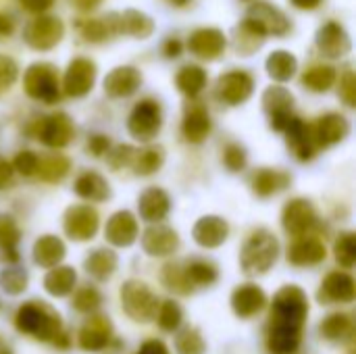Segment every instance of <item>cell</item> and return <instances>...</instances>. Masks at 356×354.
<instances>
[{
  "label": "cell",
  "instance_id": "1",
  "mask_svg": "<svg viewBox=\"0 0 356 354\" xmlns=\"http://www.w3.org/2000/svg\"><path fill=\"white\" fill-rule=\"evenodd\" d=\"M15 328L40 342H54L63 334L60 315L42 300L21 305L15 315Z\"/></svg>",
  "mask_w": 356,
  "mask_h": 354
},
{
  "label": "cell",
  "instance_id": "2",
  "mask_svg": "<svg viewBox=\"0 0 356 354\" xmlns=\"http://www.w3.org/2000/svg\"><path fill=\"white\" fill-rule=\"evenodd\" d=\"M280 259V240L273 232L261 227L248 236L240 250V267L248 277L265 275Z\"/></svg>",
  "mask_w": 356,
  "mask_h": 354
},
{
  "label": "cell",
  "instance_id": "3",
  "mask_svg": "<svg viewBox=\"0 0 356 354\" xmlns=\"http://www.w3.org/2000/svg\"><path fill=\"white\" fill-rule=\"evenodd\" d=\"M307 317H309V298L302 288L288 284L282 290H277L271 303L269 323L305 332Z\"/></svg>",
  "mask_w": 356,
  "mask_h": 354
},
{
  "label": "cell",
  "instance_id": "4",
  "mask_svg": "<svg viewBox=\"0 0 356 354\" xmlns=\"http://www.w3.org/2000/svg\"><path fill=\"white\" fill-rule=\"evenodd\" d=\"M159 305H161V300L144 282L127 280L121 286V307L129 319H134L138 323H148L154 319Z\"/></svg>",
  "mask_w": 356,
  "mask_h": 354
},
{
  "label": "cell",
  "instance_id": "5",
  "mask_svg": "<svg viewBox=\"0 0 356 354\" xmlns=\"http://www.w3.org/2000/svg\"><path fill=\"white\" fill-rule=\"evenodd\" d=\"M23 86L29 98L40 100L44 104H54L60 98L58 73L52 65L35 63L23 75Z\"/></svg>",
  "mask_w": 356,
  "mask_h": 354
},
{
  "label": "cell",
  "instance_id": "6",
  "mask_svg": "<svg viewBox=\"0 0 356 354\" xmlns=\"http://www.w3.org/2000/svg\"><path fill=\"white\" fill-rule=\"evenodd\" d=\"M163 127V111L154 100L138 102L127 119V131L138 142H152Z\"/></svg>",
  "mask_w": 356,
  "mask_h": 354
},
{
  "label": "cell",
  "instance_id": "7",
  "mask_svg": "<svg viewBox=\"0 0 356 354\" xmlns=\"http://www.w3.org/2000/svg\"><path fill=\"white\" fill-rule=\"evenodd\" d=\"M100 217L90 204H73L63 215V230L73 242H88L98 234Z\"/></svg>",
  "mask_w": 356,
  "mask_h": 354
},
{
  "label": "cell",
  "instance_id": "8",
  "mask_svg": "<svg viewBox=\"0 0 356 354\" xmlns=\"http://www.w3.org/2000/svg\"><path fill=\"white\" fill-rule=\"evenodd\" d=\"M317 211L311 200L307 198H294L290 200L282 211V225L288 236L292 238H305L309 236L317 225Z\"/></svg>",
  "mask_w": 356,
  "mask_h": 354
},
{
  "label": "cell",
  "instance_id": "9",
  "mask_svg": "<svg viewBox=\"0 0 356 354\" xmlns=\"http://www.w3.org/2000/svg\"><path fill=\"white\" fill-rule=\"evenodd\" d=\"M113 336H115V330H113L111 319L106 315L94 313V315H88V319L79 328L77 344L86 353H102L113 344Z\"/></svg>",
  "mask_w": 356,
  "mask_h": 354
},
{
  "label": "cell",
  "instance_id": "10",
  "mask_svg": "<svg viewBox=\"0 0 356 354\" xmlns=\"http://www.w3.org/2000/svg\"><path fill=\"white\" fill-rule=\"evenodd\" d=\"M263 108L269 117V125L275 131H282L288 127V123L292 121V108H294V96L290 90H286L284 86H271L265 90L263 94Z\"/></svg>",
  "mask_w": 356,
  "mask_h": 354
},
{
  "label": "cell",
  "instance_id": "11",
  "mask_svg": "<svg viewBox=\"0 0 356 354\" xmlns=\"http://www.w3.org/2000/svg\"><path fill=\"white\" fill-rule=\"evenodd\" d=\"M63 33H65V27L58 17L42 15L25 27L23 38L33 50H50L63 40Z\"/></svg>",
  "mask_w": 356,
  "mask_h": 354
},
{
  "label": "cell",
  "instance_id": "12",
  "mask_svg": "<svg viewBox=\"0 0 356 354\" xmlns=\"http://www.w3.org/2000/svg\"><path fill=\"white\" fill-rule=\"evenodd\" d=\"M38 140L48 148H65L75 138V125L67 113H52L44 117L35 131Z\"/></svg>",
  "mask_w": 356,
  "mask_h": 354
},
{
  "label": "cell",
  "instance_id": "13",
  "mask_svg": "<svg viewBox=\"0 0 356 354\" xmlns=\"http://www.w3.org/2000/svg\"><path fill=\"white\" fill-rule=\"evenodd\" d=\"M142 248L148 257L152 259H165L171 257L179 250V236L173 227L163 225V223H152L144 230L142 238Z\"/></svg>",
  "mask_w": 356,
  "mask_h": 354
},
{
  "label": "cell",
  "instance_id": "14",
  "mask_svg": "<svg viewBox=\"0 0 356 354\" xmlns=\"http://www.w3.org/2000/svg\"><path fill=\"white\" fill-rule=\"evenodd\" d=\"M356 296L355 277L346 271H332L325 275L317 290L321 305H350Z\"/></svg>",
  "mask_w": 356,
  "mask_h": 354
},
{
  "label": "cell",
  "instance_id": "15",
  "mask_svg": "<svg viewBox=\"0 0 356 354\" xmlns=\"http://www.w3.org/2000/svg\"><path fill=\"white\" fill-rule=\"evenodd\" d=\"M96 81V65L90 58H75L65 71L63 77V90L71 98H83Z\"/></svg>",
  "mask_w": 356,
  "mask_h": 354
},
{
  "label": "cell",
  "instance_id": "16",
  "mask_svg": "<svg viewBox=\"0 0 356 354\" xmlns=\"http://www.w3.org/2000/svg\"><path fill=\"white\" fill-rule=\"evenodd\" d=\"M254 92V79L246 71H229L217 81V96L229 106L244 104Z\"/></svg>",
  "mask_w": 356,
  "mask_h": 354
},
{
  "label": "cell",
  "instance_id": "17",
  "mask_svg": "<svg viewBox=\"0 0 356 354\" xmlns=\"http://www.w3.org/2000/svg\"><path fill=\"white\" fill-rule=\"evenodd\" d=\"M311 129H313L317 150H321V148L325 150V148H332L348 138L350 121L340 113H327V115L319 117L317 123L311 125Z\"/></svg>",
  "mask_w": 356,
  "mask_h": 354
},
{
  "label": "cell",
  "instance_id": "18",
  "mask_svg": "<svg viewBox=\"0 0 356 354\" xmlns=\"http://www.w3.org/2000/svg\"><path fill=\"white\" fill-rule=\"evenodd\" d=\"M140 236L138 219L131 211H117L106 219L104 225V238L111 246L117 248H129Z\"/></svg>",
  "mask_w": 356,
  "mask_h": 354
},
{
  "label": "cell",
  "instance_id": "19",
  "mask_svg": "<svg viewBox=\"0 0 356 354\" xmlns=\"http://www.w3.org/2000/svg\"><path fill=\"white\" fill-rule=\"evenodd\" d=\"M286 134V144L290 148V152L307 163L311 159H315L317 154V144H315V138H313V129L309 123H305L300 117H292V121L288 123V127L284 129Z\"/></svg>",
  "mask_w": 356,
  "mask_h": 354
},
{
  "label": "cell",
  "instance_id": "20",
  "mask_svg": "<svg viewBox=\"0 0 356 354\" xmlns=\"http://www.w3.org/2000/svg\"><path fill=\"white\" fill-rule=\"evenodd\" d=\"M232 311L240 319H252L267 307V294L257 284H242L232 292Z\"/></svg>",
  "mask_w": 356,
  "mask_h": 354
},
{
  "label": "cell",
  "instance_id": "21",
  "mask_svg": "<svg viewBox=\"0 0 356 354\" xmlns=\"http://www.w3.org/2000/svg\"><path fill=\"white\" fill-rule=\"evenodd\" d=\"M192 238L202 248H219L229 238V223L219 215H204L194 223Z\"/></svg>",
  "mask_w": 356,
  "mask_h": 354
},
{
  "label": "cell",
  "instance_id": "22",
  "mask_svg": "<svg viewBox=\"0 0 356 354\" xmlns=\"http://www.w3.org/2000/svg\"><path fill=\"white\" fill-rule=\"evenodd\" d=\"M248 21H252L263 35H284L290 29V19L273 4L267 2H257L248 10Z\"/></svg>",
  "mask_w": 356,
  "mask_h": 354
},
{
  "label": "cell",
  "instance_id": "23",
  "mask_svg": "<svg viewBox=\"0 0 356 354\" xmlns=\"http://www.w3.org/2000/svg\"><path fill=\"white\" fill-rule=\"evenodd\" d=\"M171 211V196L163 188H146L138 198V213L140 219L146 223H161Z\"/></svg>",
  "mask_w": 356,
  "mask_h": 354
},
{
  "label": "cell",
  "instance_id": "24",
  "mask_svg": "<svg viewBox=\"0 0 356 354\" xmlns=\"http://www.w3.org/2000/svg\"><path fill=\"white\" fill-rule=\"evenodd\" d=\"M292 184V175L288 171H282V169H269V167H263L259 171L252 173L250 177V190L254 196L259 198H271V196H277L280 192L288 190Z\"/></svg>",
  "mask_w": 356,
  "mask_h": 354
},
{
  "label": "cell",
  "instance_id": "25",
  "mask_svg": "<svg viewBox=\"0 0 356 354\" xmlns=\"http://www.w3.org/2000/svg\"><path fill=\"white\" fill-rule=\"evenodd\" d=\"M327 257L325 244L319 238H296V242L288 248V263L294 267H315L323 263Z\"/></svg>",
  "mask_w": 356,
  "mask_h": 354
},
{
  "label": "cell",
  "instance_id": "26",
  "mask_svg": "<svg viewBox=\"0 0 356 354\" xmlns=\"http://www.w3.org/2000/svg\"><path fill=\"white\" fill-rule=\"evenodd\" d=\"M142 86V73L136 67H117L104 77V92L111 98H127Z\"/></svg>",
  "mask_w": 356,
  "mask_h": 354
},
{
  "label": "cell",
  "instance_id": "27",
  "mask_svg": "<svg viewBox=\"0 0 356 354\" xmlns=\"http://www.w3.org/2000/svg\"><path fill=\"white\" fill-rule=\"evenodd\" d=\"M225 35L223 31L219 29H213V27H204V29H198L190 35L188 40V46L190 50L200 56V58H207V61H213L217 56L223 54L225 50Z\"/></svg>",
  "mask_w": 356,
  "mask_h": 354
},
{
  "label": "cell",
  "instance_id": "28",
  "mask_svg": "<svg viewBox=\"0 0 356 354\" xmlns=\"http://www.w3.org/2000/svg\"><path fill=\"white\" fill-rule=\"evenodd\" d=\"M267 351L269 354H298L302 346V332L267 323Z\"/></svg>",
  "mask_w": 356,
  "mask_h": 354
},
{
  "label": "cell",
  "instance_id": "29",
  "mask_svg": "<svg viewBox=\"0 0 356 354\" xmlns=\"http://www.w3.org/2000/svg\"><path fill=\"white\" fill-rule=\"evenodd\" d=\"M317 48L330 58H340L350 50V35L340 23H327L317 33Z\"/></svg>",
  "mask_w": 356,
  "mask_h": 354
},
{
  "label": "cell",
  "instance_id": "30",
  "mask_svg": "<svg viewBox=\"0 0 356 354\" xmlns=\"http://www.w3.org/2000/svg\"><path fill=\"white\" fill-rule=\"evenodd\" d=\"M184 263V275H186V282L192 290V294L196 290H202V288H211L217 284L219 280V271H217V265L207 261V259H200V257H194V259H186L181 261Z\"/></svg>",
  "mask_w": 356,
  "mask_h": 354
},
{
  "label": "cell",
  "instance_id": "31",
  "mask_svg": "<svg viewBox=\"0 0 356 354\" xmlns=\"http://www.w3.org/2000/svg\"><path fill=\"white\" fill-rule=\"evenodd\" d=\"M211 129H213V121L204 106L194 104L192 108L186 111L181 121V134L190 144H202L211 136Z\"/></svg>",
  "mask_w": 356,
  "mask_h": 354
},
{
  "label": "cell",
  "instance_id": "32",
  "mask_svg": "<svg viewBox=\"0 0 356 354\" xmlns=\"http://www.w3.org/2000/svg\"><path fill=\"white\" fill-rule=\"evenodd\" d=\"M67 257V246L58 236H42L33 244V263L42 269H54Z\"/></svg>",
  "mask_w": 356,
  "mask_h": 354
},
{
  "label": "cell",
  "instance_id": "33",
  "mask_svg": "<svg viewBox=\"0 0 356 354\" xmlns=\"http://www.w3.org/2000/svg\"><path fill=\"white\" fill-rule=\"evenodd\" d=\"M73 192L81 200H86V202H104L113 194L108 182L100 173H96V171H83V173H79L77 179H75V184H73Z\"/></svg>",
  "mask_w": 356,
  "mask_h": 354
},
{
  "label": "cell",
  "instance_id": "34",
  "mask_svg": "<svg viewBox=\"0 0 356 354\" xmlns=\"http://www.w3.org/2000/svg\"><path fill=\"white\" fill-rule=\"evenodd\" d=\"M119 267V257L117 252H113L111 248H96L92 250L86 261H83V269L86 273L96 280V282H106L115 275Z\"/></svg>",
  "mask_w": 356,
  "mask_h": 354
},
{
  "label": "cell",
  "instance_id": "35",
  "mask_svg": "<svg viewBox=\"0 0 356 354\" xmlns=\"http://www.w3.org/2000/svg\"><path fill=\"white\" fill-rule=\"evenodd\" d=\"M77 286V273L69 265H58L44 275V290L54 298H65L73 294Z\"/></svg>",
  "mask_w": 356,
  "mask_h": 354
},
{
  "label": "cell",
  "instance_id": "36",
  "mask_svg": "<svg viewBox=\"0 0 356 354\" xmlns=\"http://www.w3.org/2000/svg\"><path fill=\"white\" fill-rule=\"evenodd\" d=\"M19 242H21V230H19L17 221L13 219V215L0 213V252L4 257V261L10 265L19 263V259H21Z\"/></svg>",
  "mask_w": 356,
  "mask_h": 354
},
{
  "label": "cell",
  "instance_id": "37",
  "mask_svg": "<svg viewBox=\"0 0 356 354\" xmlns=\"http://www.w3.org/2000/svg\"><path fill=\"white\" fill-rule=\"evenodd\" d=\"M353 332H355V323H353L350 315H346V313H332L319 325L321 338L327 342H334V344H342V342L350 340Z\"/></svg>",
  "mask_w": 356,
  "mask_h": 354
},
{
  "label": "cell",
  "instance_id": "38",
  "mask_svg": "<svg viewBox=\"0 0 356 354\" xmlns=\"http://www.w3.org/2000/svg\"><path fill=\"white\" fill-rule=\"evenodd\" d=\"M115 25L117 33H127L134 38H148L154 29L152 19L140 10H125L123 15H115Z\"/></svg>",
  "mask_w": 356,
  "mask_h": 354
},
{
  "label": "cell",
  "instance_id": "39",
  "mask_svg": "<svg viewBox=\"0 0 356 354\" xmlns=\"http://www.w3.org/2000/svg\"><path fill=\"white\" fill-rule=\"evenodd\" d=\"M165 165V150L161 146H146L142 150H136V156H134V173L140 175V177H148V175H154L156 171H161Z\"/></svg>",
  "mask_w": 356,
  "mask_h": 354
},
{
  "label": "cell",
  "instance_id": "40",
  "mask_svg": "<svg viewBox=\"0 0 356 354\" xmlns=\"http://www.w3.org/2000/svg\"><path fill=\"white\" fill-rule=\"evenodd\" d=\"M296 69H298L296 56L288 50H275L267 58V73L280 83L290 81L294 77Z\"/></svg>",
  "mask_w": 356,
  "mask_h": 354
},
{
  "label": "cell",
  "instance_id": "41",
  "mask_svg": "<svg viewBox=\"0 0 356 354\" xmlns=\"http://www.w3.org/2000/svg\"><path fill=\"white\" fill-rule=\"evenodd\" d=\"M69 169H71V161L67 156H63V154H50L46 159H40L35 175H40L42 182L56 184V182H60V179L67 177Z\"/></svg>",
  "mask_w": 356,
  "mask_h": 354
},
{
  "label": "cell",
  "instance_id": "42",
  "mask_svg": "<svg viewBox=\"0 0 356 354\" xmlns=\"http://www.w3.org/2000/svg\"><path fill=\"white\" fill-rule=\"evenodd\" d=\"M175 83L186 96H198L207 86V73L198 65H186V67L179 69V73L175 77Z\"/></svg>",
  "mask_w": 356,
  "mask_h": 354
},
{
  "label": "cell",
  "instance_id": "43",
  "mask_svg": "<svg viewBox=\"0 0 356 354\" xmlns=\"http://www.w3.org/2000/svg\"><path fill=\"white\" fill-rule=\"evenodd\" d=\"M175 353L177 354H204L207 342L202 338V332L194 325L179 328L175 332Z\"/></svg>",
  "mask_w": 356,
  "mask_h": 354
},
{
  "label": "cell",
  "instance_id": "44",
  "mask_svg": "<svg viewBox=\"0 0 356 354\" xmlns=\"http://www.w3.org/2000/svg\"><path fill=\"white\" fill-rule=\"evenodd\" d=\"M27 284H29V275H27V269L21 267L19 263L15 265H8L0 271V288L2 292H6L8 296H19L27 290Z\"/></svg>",
  "mask_w": 356,
  "mask_h": 354
},
{
  "label": "cell",
  "instance_id": "45",
  "mask_svg": "<svg viewBox=\"0 0 356 354\" xmlns=\"http://www.w3.org/2000/svg\"><path fill=\"white\" fill-rule=\"evenodd\" d=\"M161 282L163 286L169 290V292H175L179 296H188L192 294L188 282H186V275H184V263L181 261H171L163 267V273H161Z\"/></svg>",
  "mask_w": 356,
  "mask_h": 354
},
{
  "label": "cell",
  "instance_id": "46",
  "mask_svg": "<svg viewBox=\"0 0 356 354\" xmlns=\"http://www.w3.org/2000/svg\"><path fill=\"white\" fill-rule=\"evenodd\" d=\"M336 83V69L330 65H317L311 67L302 75V86L313 92H327Z\"/></svg>",
  "mask_w": 356,
  "mask_h": 354
},
{
  "label": "cell",
  "instance_id": "47",
  "mask_svg": "<svg viewBox=\"0 0 356 354\" xmlns=\"http://www.w3.org/2000/svg\"><path fill=\"white\" fill-rule=\"evenodd\" d=\"M100 305H102V294H100L98 288H94V286H83V288H75V290H73L71 307H73L77 313L94 315V313H98Z\"/></svg>",
  "mask_w": 356,
  "mask_h": 354
},
{
  "label": "cell",
  "instance_id": "48",
  "mask_svg": "<svg viewBox=\"0 0 356 354\" xmlns=\"http://www.w3.org/2000/svg\"><path fill=\"white\" fill-rule=\"evenodd\" d=\"M154 319H156V325H159L163 332L173 334V332H177V330L181 328V323H184V311H181V307H179L175 300H163V303L159 305V309H156Z\"/></svg>",
  "mask_w": 356,
  "mask_h": 354
},
{
  "label": "cell",
  "instance_id": "49",
  "mask_svg": "<svg viewBox=\"0 0 356 354\" xmlns=\"http://www.w3.org/2000/svg\"><path fill=\"white\" fill-rule=\"evenodd\" d=\"M263 31L248 19H244V23L238 27L236 31V42H238V50L242 54H250L254 50L261 48V42H263Z\"/></svg>",
  "mask_w": 356,
  "mask_h": 354
},
{
  "label": "cell",
  "instance_id": "50",
  "mask_svg": "<svg viewBox=\"0 0 356 354\" xmlns=\"http://www.w3.org/2000/svg\"><path fill=\"white\" fill-rule=\"evenodd\" d=\"M334 257L344 269H353L356 263V238L353 232H344L338 236L334 244Z\"/></svg>",
  "mask_w": 356,
  "mask_h": 354
},
{
  "label": "cell",
  "instance_id": "51",
  "mask_svg": "<svg viewBox=\"0 0 356 354\" xmlns=\"http://www.w3.org/2000/svg\"><path fill=\"white\" fill-rule=\"evenodd\" d=\"M223 165L229 173H240L248 165V152L242 144L232 142L223 148Z\"/></svg>",
  "mask_w": 356,
  "mask_h": 354
},
{
  "label": "cell",
  "instance_id": "52",
  "mask_svg": "<svg viewBox=\"0 0 356 354\" xmlns=\"http://www.w3.org/2000/svg\"><path fill=\"white\" fill-rule=\"evenodd\" d=\"M134 156H136V148H134V146H129V144H117L115 148H111V150L106 152V163H108L115 171H119V169H123V167H131Z\"/></svg>",
  "mask_w": 356,
  "mask_h": 354
},
{
  "label": "cell",
  "instance_id": "53",
  "mask_svg": "<svg viewBox=\"0 0 356 354\" xmlns=\"http://www.w3.org/2000/svg\"><path fill=\"white\" fill-rule=\"evenodd\" d=\"M38 163H40V156H38L35 152H31V150H21V152H17V154H15V159L10 161L13 171L21 173L23 177H31V175H35V171H38Z\"/></svg>",
  "mask_w": 356,
  "mask_h": 354
},
{
  "label": "cell",
  "instance_id": "54",
  "mask_svg": "<svg viewBox=\"0 0 356 354\" xmlns=\"http://www.w3.org/2000/svg\"><path fill=\"white\" fill-rule=\"evenodd\" d=\"M17 77H19V67H17V63H15L10 56L0 54V96H2L4 92L10 90V86L17 81Z\"/></svg>",
  "mask_w": 356,
  "mask_h": 354
},
{
  "label": "cell",
  "instance_id": "55",
  "mask_svg": "<svg viewBox=\"0 0 356 354\" xmlns=\"http://www.w3.org/2000/svg\"><path fill=\"white\" fill-rule=\"evenodd\" d=\"M340 98L344 100L346 106L356 104V81L353 71H346L340 79Z\"/></svg>",
  "mask_w": 356,
  "mask_h": 354
},
{
  "label": "cell",
  "instance_id": "56",
  "mask_svg": "<svg viewBox=\"0 0 356 354\" xmlns=\"http://www.w3.org/2000/svg\"><path fill=\"white\" fill-rule=\"evenodd\" d=\"M108 150H111V140H108V136H104V134H94V136H90V140H88V152H90L92 156H106Z\"/></svg>",
  "mask_w": 356,
  "mask_h": 354
},
{
  "label": "cell",
  "instance_id": "57",
  "mask_svg": "<svg viewBox=\"0 0 356 354\" xmlns=\"http://www.w3.org/2000/svg\"><path fill=\"white\" fill-rule=\"evenodd\" d=\"M136 354H171V353H169V348H167V344H165L163 340L152 338V340H146V342L138 348V353Z\"/></svg>",
  "mask_w": 356,
  "mask_h": 354
},
{
  "label": "cell",
  "instance_id": "58",
  "mask_svg": "<svg viewBox=\"0 0 356 354\" xmlns=\"http://www.w3.org/2000/svg\"><path fill=\"white\" fill-rule=\"evenodd\" d=\"M13 165H10V161H6L4 156H0V190H4V188H8L10 186V182H13Z\"/></svg>",
  "mask_w": 356,
  "mask_h": 354
},
{
  "label": "cell",
  "instance_id": "59",
  "mask_svg": "<svg viewBox=\"0 0 356 354\" xmlns=\"http://www.w3.org/2000/svg\"><path fill=\"white\" fill-rule=\"evenodd\" d=\"M52 2H54V0H21V4H23L27 10H31V13H42V10H46V8H50Z\"/></svg>",
  "mask_w": 356,
  "mask_h": 354
},
{
  "label": "cell",
  "instance_id": "60",
  "mask_svg": "<svg viewBox=\"0 0 356 354\" xmlns=\"http://www.w3.org/2000/svg\"><path fill=\"white\" fill-rule=\"evenodd\" d=\"M13 31V19L8 15H0V33L8 35Z\"/></svg>",
  "mask_w": 356,
  "mask_h": 354
},
{
  "label": "cell",
  "instance_id": "61",
  "mask_svg": "<svg viewBox=\"0 0 356 354\" xmlns=\"http://www.w3.org/2000/svg\"><path fill=\"white\" fill-rule=\"evenodd\" d=\"M81 10H92V8H96L98 4H100V0H73Z\"/></svg>",
  "mask_w": 356,
  "mask_h": 354
},
{
  "label": "cell",
  "instance_id": "62",
  "mask_svg": "<svg viewBox=\"0 0 356 354\" xmlns=\"http://www.w3.org/2000/svg\"><path fill=\"white\" fill-rule=\"evenodd\" d=\"M179 50H181V46H179V42H177V40L167 42V54H169V56H177V54H179Z\"/></svg>",
  "mask_w": 356,
  "mask_h": 354
},
{
  "label": "cell",
  "instance_id": "63",
  "mask_svg": "<svg viewBox=\"0 0 356 354\" xmlns=\"http://www.w3.org/2000/svg\"><path fill=\"white\" fill-rule=\"evenodd\" d=\"M298 8H315L321 0H292Z\"/></svg>",
  "mask_w": 356,
  "mask_h": 354
},
{
  "label": "cell",
  "instance_id": "64",
  "mask_svg": "<svg viewBox=\"0 0 356 354\" xmlns=\"http://www.w3.org/2000/svg\"><path fill=\"white\" fill-rule=\"evenodd\" d=\"M0 354H13V348H10L2 338H0Z\"/></svg>",
  "mask_w": 356,
  "mask_h": 354
}]
</instances>
